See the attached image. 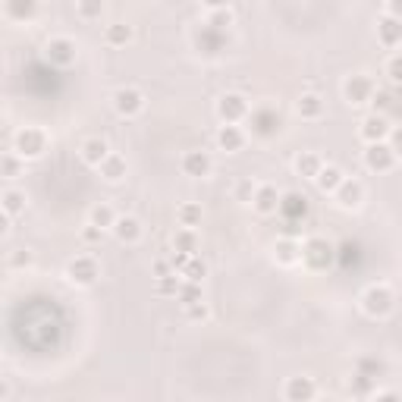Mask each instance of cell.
<instances>
[{
	"mask_svg": "<svg viewBox=\"0 0 402 402\" xmlns=\"http://www.w3.org/2000/svg\"><path fill=\"white\" fill-rule=\"evenodd\" d=\"M10 330H13V340L22 349H29L31 356H51L63 343L66 318H63V308L57 305V298L31 296L13 308Z\"/></svg>",
	"mask_w": 402,
	"mask_h": 402,
	"instance_id": "1",
	"label": "cell"
},
{
	"mask_svg": "<svg viewBox=\"0 0 402 402\" xmlns=\"http://www.w3.org/2000/svg\"><path fill=\"white\" fill-rule=\"evenodd\" d=\"M26 89L41 94V98H51V94L60 91V69L51 66V63H31L26 73Z\"/></svg>",
	"mask_w": 402,
	"mask_h": 402,
	"instance_id": "2",
	"label": "cell"
},
{
	"mask_svg": "<svg viewBox=\"0 0 402 402\" xmlns=\"http://www.w3.org/2000/svg\"><path fill=\"white\" fill-rule=\"evenodd\" d=\"M302 261L308 264V267H314V271H327V267L336 261V248L330 246L327 239L314 236V239H308L302 246Z\"/></svg>",
	"mask_w": 402,
	"mask_h": 402,
	"instance_id": "3",
	"label": "cell"
},
{
	"mask_svg": "<svg viewBox=\"0 0 402 402\" xmlns=\"http://www.w3.org/2000/svg\"><path fill=\"white\" fill-rule=\"evenodd\" d=\"M280 214L286 217V233L293 236L296 233V223H302L305 214H308V199L298 192H289L280 199Z\"/></svg>",
	"mask_w": 402,
	"mask_h": 402,
	"instance_id": "4",
	"label": "cell"
},
{
	"mask_svg": "<svg viewBox=\"0 0 402 402\" xmlns=\"http://www.w3.org/2000/svg\"><path fill=\"white\" fill-rule=\"evenodd\" d=\"M248 123H251V132L255 136H261V139H271V136H277L280 132V114L273 107H258V110H251V116H248Z\"/></svg>",
	"mask_w": 402,
	"mask_h": 402,
	"instance_id": "5",
	"label": "cell"
},
{
	"mask_svg": "<svg viewBox=\"0 0 402 402\" xmlns=\"http://www.w3.org/2000/svg\"><path fill=\"white\" fill-rule=\"evenodd\" d=\"M195 47H199L201 54H208V57H214L226 47V29H217V26H201L199 35H195Z\"/></svg>",
	"mask_w": 402,
	"mask_h": 402,
	"instance_id": "6",
	"label": "cell"
},
{
	"mask_svg": "<svg viewBox=\"0 0 402 402\" xmlns=\"http://www.w3.org/2000/svg\"><path fill=\"white\" fill-rule=\"evenodd\" d=\"M365 164H368V170H377V173L390 170L396 164V151L390 145H383V141H371L365 151Z\"/></svg>",
	"mask_w": 402,
	"mask_h": 402,
	"instance_id": "7",
	"label": "cell"
},
{
	"mask_svg": "<svg viewBox=\"0 0 402 402\" xmlns=\"http://www.w3.org/2000/svg\"><path fill=\"white\" fill-rule=\"evenodd\" d=\"M47 63L57 69H66L69 63H76V44L66 41V38H57V41L47 44Z\"/></svg>",
	"mask_w": 402,
	"mask_h": 402,
	"instance_id": "8",
	"label": "cell"
},
{
	"mask_svg": "<svg viewBox=\"0 0 402 402\" xmlns=\"http://www.w3.org/2000/svg\"><path fill=\"white\" fill-rule=\"evenodd\" d=\"M393 308V293L387 286H371L365 293V311L368 314H377V318H383Z\"/></svg>",
	"mask_w": 402,
	"mask_h": 402,
	"instance_id": "9",
	"label": "cell"
},
{
	"mask_svg": "<svg viewBox=\"0 0 402 402\" xmlns=\"http://www.w3.org/2000/svg\"><path fill=\"white\" fill-rule=\"evenodd\" d=\"M217 114L223 116V123H239L242 116L248 114V104H246L242 94H223L220 104H217Z\"/></svg>",
	"mask_w": 402,
	"mask_h": 402,
	"instance_id": "10",
	"label": "cell"
},
{
	"mask_svg": "<svg viewBox=\"0 0 402 402\" xmlns=\"http://www.w3.org/2000/svg\"><path fill=\"white\" fill-rule=\"evenodd\" d=\"M346 98H349L352 104H368V101L374 98V82L368 76H352L349 82H346Z\"/></svg>",
	"mask_w": 402,
	"mask_h": 402,
	"instance_id": "11",
	"label": "cell"
},
{
	"mask_svg": "<svg viewBox=\"0 0 402 402\" xmlns=\"http://www.w3.org/2000/svg\"><path fill=\"white\" fill-rule=\"evenodd\" d=\"M66 273H69V280H73V283L91 286V283L98 280V264H94L91 258H76V261H69Z\"/></svg>",
	"mask_w": 402,
	"mask_h": 402,
	"instance_id": "12",
	"label": "cell"
},
{
	"mask_svg": "<svg viewBox=\"0 0 402 402\" xmlns=\"http://www.w3.org/2000/svg\"><path fill=\"white\" fill-rule=\"evenodd\" d=\"M16 148H19L22 157H38L44 151V132L41 129H22L16 136Z\"/></svg>",
	"mask_w": 402,
	"mask_h": 402,
	"instance_id": "13",
	"label": "cell"
},
{
	"mask_svg": "<svg viewBox=\"0 0 402 402\" xmlns=\"http://www.w3.org/2000/svg\"><path fill=\"white\" fill-rule=\"evenodd\" d=\"M114 104H116V114H123V116H136L139 110L145 107V98H141V91H136V89H123V91H116Z\"/></svg>",
	"mask_w": 402,
	"mask_h": 402,
	"instance_id": "14",
	"label": "cell"
},
{
	"mask_svg": "<svg viewBox=\"0 0 402 402\" xmlns=\"http://www.w3.org/2000/svg\"><path fill=\"white\" fill-rule=\"evenodd\" d=\"M377 38H381V44H387V47L402 44V19H396V16H383V19L377 22Z\"/></svg>",
	"mask_w": 402,
	"mask_h": 402,
	"instance_id": "15",
	"label": "cell"
},
{
	"mask_svg": "<svg viewBox=\"0 0 402 402\" xmlns=\"http://www.w3.org/2000/svg\"><path fill=\"white\" fill-rule=\"evenodd\" d=\"M361 136H365L368 141H383V139L390 136V123H387V116H381V114L368 116V120L361 123Z\"/></svg>",
	"mask_w": 402,
	"mask_h": 402,
	"instance_id": "16",
	"label": "cell"
},
{
	"mask_svg": "<svg viewBox=\"0 0 402 402\" xmlns=\"http://www.w3.org/2000/svg\"><path fill=\"white\" fill-rule=\"evenodd\" d=\"M336 261H340L343 271H352V267H358L361 264V246L358 242H352V239H346L340 248H336Z\"/></svg>",
	"mask_w": 402,
	"mask_h": 402,
	"instance_id": "17",
	"label": "cell"
},
{
	"mask_svg": "<svg viewBox=\"0 0 402 402\" xmlns=\"http://www.w3.org/2000/svg\"><path fill=\"white\" fill-rule=\"evenodd\" d=\"M183 170L189 173V176H208L211 157L204 154V151H189V154L183 157Z\"/></svg>",
	"mask_w": 402,
	"mask_h": 402,
	"instance_id": "18",
	"label": "cell"
},
{
	"mask_svg": "<svg viewBox=\"0 0 402 402\" xmlns=\"http://www.w3.org/2000/svg\"><path fill=\"white\" fill-rule=\"evenodd\" d=\"M255 208L261 211V214H273V211H280V195L273 186H261L255 192Z\"/></svg>",
	"mask_w": 402,
	"mask_h": 402,
	"instance_id": "19",
	"label": "cell"
},
{
	"mask_svg": "<svg viewBox=\"0 0 402 402\" xmlns=\"http://www.w3.org/2000/svg\"><path fill=\"white\" fill-rule=\"evenodd\" d=\"M336 199H340L343 208H356V204L361 201V183H356V179H343L340 189H336Z\"/></svg>",
	"mask_w": 402,
	"mask_h": 402,
	"instance_id": "20",
	"label": "cell"
},
{
	"mask_svg": "<svg viewBox=\"0 0 402 402\" xmlns=\"http://www.w3.org/2000/svg\"><path fill=\"white\" fill-rule=\"evenodd\" d=\"M314 396V383L308 381V377H293L289 381V387H286V399H293V402H305V399H311Z\"/></svg>",
	"mask_w": 402,
	"mask_h": 402,
	"instance_id": "21",
	"label": "cell"
},
{
	"mask_svg": "<svg viewBox=\"0 0 402 402\" xmlns=\"http://www.w3.org/2000/svg\"><path fill=\"white\" fill-rule=\"evenodd\" d=\"M242 141H246V139H242V132L236 129L233 123H226L223 129L217 132V145L223 148V151H239V148H242Z\"/></svg>",
	"mask_w": 402,
	"mask_h": 402,
	"instance_id": "22",
	"label": "cell"
},
{
	"mask_svg": "<svg viewBox=\"0 0 402 402\" xmlns=\"http://www.w3.org/2000/svg\"><path fill=\"white\" fill-rule=\"evenodd\" d=\"M114 233H116V239H123V242H136L141 236V226L136 217H120L114 223Z\"/></svg>",
	"mask_w": 402,
	"mask_h": 402,
	"instance_id": "23",
	"label": "cell"
},
{
	"mask_svg": "<svg viewBox=\"0 0 402 402\" xmlns=\"http://www.w3.org/2000/svg\"><path fill=\"white\" fill-rule=\"evenodd\" d=\"M314 183H318L321 192H336L343 183V173L336 170V167H321V173L314 176Z\"/></svg>",
	"mask_w": 402,
	"mask_h": 402,
	"instance_id": "24",
	"label": "cell"
},
{
	"mask_svg": "<svg viewBox=\"0 0 402 402\" xmlns=\"http://www.w3.org/2000/svg\"><path fill=\"white\" fill-rule=\"evenodd\" d=\"M82 157H85V164H94V167H101L104 164V157H107V145L101 139H89L82 145Z\"/></svg>",
	"mask_w": 402,
	"mask_h": 402,
	"instance_id": "25",
	"label": "cell"
},
{
	"mask_svg": "<svg viewBox=\"0 0 402 402\" xmlns=\"http://www.w3.org/2000/svg\"><path fill=\"white\" fill-rule=\"evenodd\" d=\"M35 10H38V0H6V13H10L13 19H19V22L31 19Z\"/></svg>",
	"mask_w": 402,
	"mask_h": 402,
	"instance_id": "26",
	"label": "cell"
},
{
	"mask_svg": "<svg viewBox=\"0 0 402 402\" xmlns=\"http://www.w3.org/2000/svg\"><path fill=\"white\" fill-rule=\"evenodd\" d=\"M101 173H104L110 183H116V179L126 176V161H123V157H116V154H107L104 164H101Z\"/></svg>",
	"mask_w": 402,
	"mask_h": 402,
	"instance_id": "27",
	"label": "cell"
},
{
	"mask_svg": "<svg viewBox=\"0 0 402 402\" xmlns=\"http://www.w3.org/2000/svg\"><path fill=\"white\" fill-rule=\"evenodd\" d=\"M383 371H387V365H383L381 358H358V365H356V374H365V377H371V381H377Z\"/></svg>",
	"mask_w": 402,
	"mask_h": 402,
	"instance_id": "28",
	"label": "cell"
},
{
	"mask_svg": "<svg viewBox=\"0 0 402 402\" xmlns=\"http://www.w3.org/2000/svg\"><path fill=\"white\" fill-rule=\"evenodd\" d=\"M296 170L298 173H302V176H318V173H321V157L318 154H302V157H298V161H296Z\"/></svg>",
	"mask_w": 402,
	"mask_h": 402,
	"instance_id": "29",
	"label": "cell"
},
{
	"mask_svg": "<svg viewBox=\"0 0 402 402\" xmlns=\"http://www.w3.org/2000/svg\"><path fill=\"white\" fill-rule=\"evenodd\" d=\"M321 110H324V101H321L318 94H302V101H298V114L302 116H321Z\"/></svg>",
	"mask_w": 402,
	"mask_h": 402,
	"instance_id": "30",
	"label": "cell"
},
{
	"mask_svg": "<svg viewBox=\"0 0 402 402\" xmlns=\"http://www.w3.org/2000/svg\"><path fill=\"white\" fill-rule=\"evenodd\" d=\"M179 302L183 305H192V302H201V286L195 280H189V283H179Z\"/></svg>",
	"mask_w": 402,
	"mask_h": 402,
	"instance_id": "31",
	"label": "cell"
},
{
	"mask_svg": "<svg viewBox=\"0 0 402 402\" xmlns=\"http://www.w3.org/2000/svg\"><path fill=\"white\" fill-rule=\"evenodd\" d=\"M277 251H280V261H296V258H302V246H296L293 239H280L277 242Z\"/></svg>",
	"mask_w": 402,
	"mask_h": 402,
	"instance_id": "32",
	"label": "cell"
},
{
	"mask_svg": "<svg viewBox=\"0 0 402 402\" xmlns=\"http://www.w3.org/2000/svg\"><path fill=\"white\" fill-rule=\"evenodd\" d=\"M79 13H82V19H101L104 0H79Z\"/></svg>",
	"mask_w": 402,
	"mask_h": 402,
	"instance_id": "33",
	"label": "cell"
},
{
	"mask_svg": "<svg viewBox=\"0 0 402 402\" xmlns=\"http://www.w3.org/2000/svg\"><path fill=\"white\" fill-rule=\"evenodd\" d=\"M208 273V267H204V261H199V258H189V264L183 267V277L186 280H195V283H201V277Z\"/></svg>",
	"mask_w": 402,
	"mask_h": 402,
	"instance_id": "34",
	"label": "cell"
},
{
	"mask_svg": "<svg viewBox=\"0 0 402 402\" xmlns=\"http://www.w3.org/2000/svg\"><path fill=\"white\" fill-rule=\"evenodd\" d=\"M91 223L104 230V226H114V223H116V217H114V211H110L107 204H101V208H94V211H91Z\"/></svg>",
	"mask_w": 402,
	"mask_h": 402,
	"instance_id": "35",
	"label": "cell"
},
{
	"mask_svg": "<svg viewBox=\"0 0 402 402\" xmlns=\"http://www.w3.org/2000/svg\"><path fill=\"white\" fill-rule=\"evenodd\" d=\"M129 38H132V29L123 26V22H116V26L107 29V41H110V44H126Z\"/></svg>",
	"mask_w": 402,
	"mask_h": 402,
	"instance_id": "36",
	"label": "cell"
},
{
	"mask_svg": "<svg viewBox=\"0 0 402 402\" xmlns=\"http://www.w3.org/2000/svg\"><path fill=\"white\" fill-rule=\"evenodd\" d=\"M173 246H176V251H189V255H195V236H192V226H189V230H183V233H176Z\"/></svg>",
	"mask_w": 402,
	"mask_h": 402,
	"instance_id": "37",
	"label": "cell"
},
{
	"mask_svg": "<svg viewBox=\"0 0 402 402\" xmlns=\"http://www.w3.org/2000/svg\"><path fill=\"white\" fill-rule=\"evenodd\" d=\"M179 220H183V226H195L201 220V208L199 204H183L179 208Z\"/></svg>",
	"mask_w": 402,
	"mask_h": 402,
	"instance_id": "38",
	"label": "cell"
},
{
	"mask_svg": "<svg viewBox=\"0 0 402 402\" xmlns=\"http://www.w3.org/2000/svg\"><path fill=\"white\" fill-rule=\"evenodd\" d=\"M4 211L6 214H19L22 211V195L19 192H6L4 195Z\"/></svg>",
	"mask_w": 402,
	"mask_h": 402,
	"instance_id": "39",
	"label": "cell"
},
{
	"mask_svg": "<svg viewBox=\"0 0 402 402\" xmlns=\"http://www.w3.org/2000/svg\"><path fill=\"white\" fill-rule=\"evenodd\" d=\"M157 293H161V296H176L179 293V280L176 277H161V283H157Z\"/></svg>",
	"mask_w": 402,
	"mask_h": 402,
	"instance_id": "40",
	"label": "cell"
},
{
	"mask_svg": "<svg viewBox=\"0 0 402 402\" xmlns=\"http://www.w3.org/2000/svg\"><path fill=\"white\" fill-rule=\"evenodd\" d=\"M387 73H390V79H393V82H396V85H402V54H396V57L390 60Z\"/></svg>",
	"mask_w": 402,
	"mask_h": 402,
	"instance_id": "41",
	"label": "cell"
},
{
	"mask_svg": "<svg viewBox=\"0 0 402 402\" xmlns=\"http://www.w3.org/2000/svg\"><path fill=\"white\" fill-rule=\"evenodd\" d=\"M233 22V16L230 13H223V10H217L214 16H211V26H217V29H226Z\"/></svg>",
	"mask_w": 402,
	"mask_h": 402,
	"instance_id": "42",
	"label": "cell"
},
{
	"mask_svg": "<svg viewBox=\"0 0 402 402\" xmlns=\"http://www.w3.org/2000/svg\"><path fill=\"white\" fill-rule=\"evenodd\" d=\"M189 308V318H204V314H208V308H204L201 302H192V305H186Z\"/></svg>",
	"mask_w": 402,
	"mask_h": 402,
	"instance_id": "43",
	"label": "cell"
},
{
	"mask_svg": "<svg viewBox=\"0 0 402 402\" xmlns=\"http://www.w3.org/2000/svg\"><path fill=\"white\" fill-rule=\"evenodd\" d=\"M390 139H393V145H390V148H393V151H396V157H402V126H399L396 132H393Z\"/></svg>",
	"mask_w": 402,
	"mask_h": 402,
	"instance_id": "44",
	"label": "cell"
},
{
	"mask_svg": "<svg viewBox=\"0 0 402 402\" xmlns=\"http://www.w3.org/2000/svg\"><path fill=\"white\" fill-rule=\"evenodd\" d=\"M170 267H173V261H157L154 273H157V277H170Z\"/></svg>",
	"mask_w": 402,
	"mask_h": 402,
	"instance_id": "45",
	"label": "cell"
},
{
	"mask_svg": "<svg viewBox=\"0 0 402 402\" xmlns=\"http://www.w3.org/2000/svg\"><path fill=\"white\" fill-rule=\"evenodd\" d=\"M390 16L402 19V0H390Z\"/></svg>",
	"mask_w": 402,
	"mask_h": 402,
	"instance_id": "46",
	"label": "cell"
},
{
	"mask_svg": "<svg viewBox=\"0 0 402 402\" xmlns=\"http://www.w3.org/2000/svg\"><path fill=\"white\" fill-rule=\"evenodd\" d=\"M98 236H101V226H89V230H85V239H89V242H94V239H98Z\"/></svg>",
	"mask_w": 402,
	"mask_h": 402,
	"instance_id": "47",
	"label": "cell"
},
{
	"mask_svg": "<svg viewBox=\"0 0 402 402\" xmlns=\"http://www.w3.org/2000/svg\"><path fill=\"white\" fill-rule=\"evenodd\" d=\"M204 4H208V6H211V10H223V6H226V4H230V0H204Z\"/></svg>",
	"mask_w": 402,
	"mask_h": 402,
	"instance_id": "48",
	"label": "cell"
},
{
	"mask_svg": "<svg viewBox=\"0 0 402 402\" xmlns=\"http://www.w3.org/2000/svg\"><path fill=\"white\" fill-rule=\"evenodd\" d=\"M4 170H6V176H13V173H16V161H13V157H6V161H4Z\"/></svg>",
	"mask_w": 402,
	"mask_h": 402,
	"instance_id": "49",
	"label": "cell"
},
{
	"mask_svg": "<svg viewBox=\"0 0 402 402\" xmlns=\"http://www.w3.org/2000/svg\"><path fill=\"white\" fill-rule=\"evenodd\" d=\"M29 261H31L29 255H16V258H13V264H29Z\"/></svg>",
	"mask_w": 402,
	"mask_h": 402,
	"instance_id": "50",
	"label": "cell"
}]
</instances>
